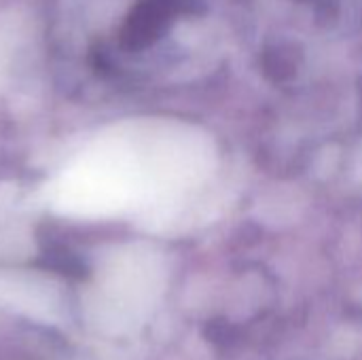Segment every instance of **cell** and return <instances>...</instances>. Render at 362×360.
I'll return each instance as SVG.
<instances>
[{
	"label": "cell",
	"mask_w": 362,
	"mask_h": 360,
	"mask_svg": "<svg viewBox=\"0 0 362 360\" xmlns=\"http://www.w3.org/2000/svg\"><path fill=\"white\" fill-rule=\"evenodd\" d=\"M51 197L64 212L78 214L112 212L136 197H153L144 144L129 138L95 144L57 178Z\"/></svg>",
	"instance_id": "6da1fadb"
}]
</instances>
